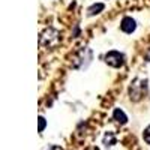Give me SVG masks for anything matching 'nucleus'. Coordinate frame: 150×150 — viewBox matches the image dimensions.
Segmentation results:
<instances>
[{
	"instance_id": "obj_4",
	"label": "nucleus",
	"mask_w": 150,
	"mask_h": 150,
	"mask_svg": "<svg viewBox=\"0 0 150 150\" xmlns=\"http://www.w3.org/2000/svg\"><path fill=\"white\" fill-rule=\"evenodd\" d=\"M105 63L112 66V68H122L123 63H125V56L119 51H116V50H112V51H108L105 54Z\"/></svg>"
},
{
	"instance_id": "obj_3",
	"label": "nucleus",
	"mask_w": 150,
	"mask_h": 150,
	"mask_svg": "<svg viewBox=\"0 0 150 150\" xmlns=\"http://www.w3.org/2000/svg\"><path fill=\"white\" fill-rule=\"evenodd\" d=\"M84 60L87 63H90V60H92V51L89 48H81L80 51L74 56V68H86L87 65L84 63Z\"/></svg>"
},
{
	"instance_id": "obj_7",
	"label": "nucleus",
	"mask_w": 150,
	"mask_h": 150,
	"mask_svg": "<svg viewBox=\"0 0 150 150\" xmlns=\"http://www.w3.org/2000/svg\"><path fill=\"white\" fill-rule=\"evenodd\" d=\"M104 8H105L104 3H95V5H92L89 9H87V15H89V17H93V15L99 14V12H101Z\"/></svg>"
},
{
	"instance_id": "obj_11",
	"label": "nucleus",
	"mask_w": 150,
	"mask_h": 150,
	"mask_svg": "<svg viewBox=\"0 0 150 150\" xmlns=\"http://www.w3.org/2000/svg\"><path fill=\"white\" fill-rule=\"evenodd\" d=\"M45 150H63V149H62L60 146H48Z\"/></svg>"
},
{
	"instance_id": "obj_9",
	"label": "nucleus",
	"mask_w": 150,
	"mask_h": 150,
	"mask_svg": "<svg viewBox=\"0 0 150 150\" xmlns=\"http://www.w3.org/2000/svg\"><path fill=\"white\" fill-rule=\"evenodd\" d=\"M143 138H144V141H146L147 144H150V125L144 129V132H143Z\"/></svg>"
},
{
	"instance_id": "obj_10",
	"label": "nucleus",
	"mask_w": 150,
	"mask_h": 150,
	"mask_svg": "<svg viewBox=\"0 0 150 150\" xmlns=\"http://www.w3.org/2000/svg\"><path fill=\"white\" fill-rule=\"evenodd\" d=\"M45 126H47V122H45V119H44L42 116H39V132H42V131L45 129Z\"/></svg>"
},
{
	"instance_id": "obj_8",
	"label": "nucleus",
	"mask_w": 150,
	"mask_h": 150,
	"mask_svg": "<svg viewBox=\"0 0 150 150\" xmlns=\"http://www.w3.org/2000/svg\"><path fill=\"white\" fill-rule=\"evenodd\" d=\"M114 143H116V138H114L111 134L105 135V138H104V144H105V146H112Z\"/></svg>"
},
{
	"instance_id": "obj_6",
	"label": "nucleus",
	"mask_w": 150,
	"mask_h": 150,
	"mask_svg": "<svg viewBox=\"0 0 150 150\" xmlns=\"http://www.w3.org/2000/svg\"><path fill=\"white\" fill-rule=\"evenodd\" d=\"M112 119H114L117 123H120V125H125L128 122V116L125 114V111L120 110V108H116L114 111H112Z\"/></svg>"
},
{
	"instance_id": "obj_2",
	"label": "nucleus",
	"mask_w": 150,
	"mask_h": 150,
	"mask_svg": "<svg viewBox=\"0 0 150 150\" xmlns=\"http://www.w3.org/2000/svg\"><path fill=\"white\" fill-rule=\"evenodd\" d=\"M144 93H146V80H135L131 84V89H129L131 99L140 101V99L144 96Z\"/></svg>"
},
{
	"instance_id": "obj_1",
	"label": "nucleus",
	"mask_w": 150,
	"mask_h": 150,
	"mask_svg": "<svg viewBox=\"0 0 150 150\" xmlns=\"http://www.w3.org/2000/svg\"><path fill=\"white\" fill-rule=\"evenodd\" d=\"M59 42H60V33H59V30H56V29H53V27H48V29H45V30L41 33V38H39L41 47L53 48V47H56Z\"/></svg>"
},
{
	"instance_id": "obj_5",
	"label": "nucleus",
	"mask_w": 150,
	"mask_h": 150,
	"mask_svg": "<svg viewBox=\"0 0 150 150\" xmlns=\"http://www.w3.org/2000/svg\"><path fill=\"white\" fill-rule=\"evenodd\" d=\"M120 29H122V32H125V33H132V32H135V29H137L135 20L131 18V17H125V18L122 20V23H120Z\"/></svg>"
}]
</instances>
